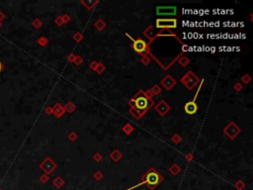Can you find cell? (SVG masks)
<instances>
[{"instance_id":"obj_1","label":"cell","mask_w":253,"mask_h":190,"mask_svg":"<svg viewBox=\"0 0 253 190\" xmlns=\"http://www.w3.org/2000/svg\"><path fill=\"white\" fill-rule=\"evenodd\" d=\"M142 180L145 181L143 183L148 184V187H150V188H154L157 184H159L161 182L162 177L160 176L159 173H157L156 171H154L153 169H151V170H149L148 173L142 177Z\"/></svg>"},{"instance_id":"obj_2","label":"cell","mask_w":253,"mask_h":190,"mask_svg":"<svg viewBox=\"0 0 253 190\" xmlns=\"http://www.w3.org/2000/svg\"><path fill=\"white\" fill-rule=\"evenodd\" d=\"M156 14L158 16H176L177 8L176 6H157Z\"/></svg>"},{"instance_id":"obj_3","label":"cell","mask_w":253,"mask_h":190,"mask_svg":"<svg viewBox=\"0 0 253 190\" xmlns=\"http://www.w3.org/2000/svg\"><path fill=\"white\" fill-rule=\"evenodd\" d=\"M157 28H176L177 22L175 19H158L156 20Z\"/></svg>"},{"instance_id":"obj_4","label":"cell","mask_w":253,"mask_h":190,"mask_svg":"<svg viewBox=\"0 0 253 190\" xmlns=\"http://www.w3.org/2000/svg\"><path fill=\"white\" fill-rule=\"evenodd\" d=\"M134 104H136V107L139 110H145L148 108L149 105H151V103H149V101L145 96L137 97L136 101H134Z\"/></svg>"},{"instance_id":"obj_5","label":"cell","mask_w":253,"mask_h":190,"mask_svg":"<svg viewBox=\"0 0 253 190\" xmlns=\"http://www.w3.org/2000/svg\"><path fill=\"white\" fill-rule=\"evenodd\" d=\"M134 50L137 53H143L146 49V44L145 42L142 40V39H137V41H134V43L133 45Z\"/></svg>"},{"instance_id":"obj_6","label":"cell","mask_w":253,"mask_h":190,"mask_svg":"<svg viewBox=\"0 0 253 190\" xmlns=\"http://www.w3.org/2000/svg\"><path fill=\"white\" fill-rule=\"evenodd\" d=\"M184 109L185 111H186L187 114H195V113L197 112V110H198V106H197V104L194 102V101H189V102H187L186 104H185L184 106Z\"/></svg>"},{"instance_id":"obj_7","label":"cell","mask_w":253,"mask_h":190,"mask_svg":"<svg viewBox=\"0 0 253 190\" xmlns=\"http://www.w3.org/2000/svg\"><path fill=\"white\" fill-rule=\"evenodd\" d=\"M3 19H5V15L2 13L1 11H0V23H1V21L3 20Z\"/></svg>"},{"instance_id":"obj_8","label":"cell","mask_w":253,"mask_h":190,"mask_svg":"<svg viewBox=\"0 0 253 190\" xmlns=\"http://www.w3.org/2000/svg\"><path fill=\"white\" fill-rule=\"evenodd\" d=\"M4 68H5V66H4V64H2V62H1V61H0V72H1V71H2V70H3V69H4Z\"/></svg>"},{"instance_id":"obj_9","label":"cell","mask_w":253,"mask_h":190,"mask_svg":"<svg viewBox=\"0 0 253 190\" xmlns=\"http://www.w3.org/2000/svg\"><path fill=\"white\" fill-rule=\"evenodd\" d=\"M0 190H2V189H1V188H0Z\"/></svg>"}]
</instances>
